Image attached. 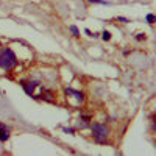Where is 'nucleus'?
Here are the masks:
<instances>
[{
	"label": "nucleus",
	"mask_w": 156,
	"mask_h": 156,
	"mask_svg": "<svg viewBox=\"0 0 156 156\" xmlns=\"http://www.w3.org/2000/svg\"><path fill=\"white\" fill-rule=\"evenodd\" d=\"M17 64V56L11 48H3L0 50V67L2 69H12Z\"/></svg>",
	"instance_id": "f257e3e1"
},
{
	"label": "nucleus",
	"mask_w": 156,
	"mask_h": 156,
	"mask_svg": "<svg viewBox=\"0 0 156 156\" xmlns=\"http://www.w3.org/2000/svg\"><path fill=\"white\" fill-rule=\"evenodd\" d=\"M92 133H94V139L98 142V144H103L106 142V137H108V129L106 126H103L100 123H95L92 126Z\"/></svg>",
	"instance_id": "f03ea898"
},
{
	"label": "nucleus",
	"mask_w": 156,
	"mask_h": 156,
	"mask_svg": "<svg viewBox=\"0 0 156 156\" xmlns=\"http://www.w3.org/2000/svg\"><path fill=\"white\" fill-rule=\"evenodd\" d=\"M37 86V83L36 81H23L22 83V87H23V90L27 92L28 95H33V90H34V87Z\"/></svg>",
	"instance_id": "7ed1b4c3"
},
{
	"label": "nucleus",
	"mask_w": 156,
	"mask_h": 156,
	"mask_svg": "<svg viewBox=\"0 0 156 156\" xmlns=\"http://www.w3.org/2000/svg\"><path fill=\"white\" fill-rule=\"evenodd\" d=\"M9 137V129L6 128V125H3V123H0V140H6Z\"/></svg>",
	"instance_id": "20e7f679"
},
{
	"label": "nucleus",
	"mask_w": 156,
	"mask_h": 156,
	"mask_svg": "<svg viewBox=\"0 0 156 156\" xmlns=\"http://www.w3.org/2000/svg\"><path fill=\"white\" fill-rule=\"evenodd\" d=\"M66 92L67 94H73L78 100H83V94L81 92H76V90H73V89H66Z\"/></svg>",
	"instance_id": "39448f33"
},
{
	"label": "nucleus",
	"mask_w": 156,
	"mask_h": 156,
	"mask_svg": "<svg viewBox=\"0 0 156 156\" xmlns=\"http://www.w3.org/2000/svg\"><path fill=\"white\" fill-rule=\"evenodd\" d=\"M101 37L105 39V41H109V39H111V33L109 31H103L101 33Z\"/></svg>",
	"instance_id": "423d86ee"
},
{
	"label": "nucleus",
	"mask_w": 156,
	"mask_h": 156,
	"mask_svg": "<svg viewBox=\"0 0 156 156\" xmlns=\"http://www.w3.org/2000/svg\"><path fill=\"white\" fill-rule=\"evenodd\" d=\"M70 30H72V33H73L75 36H80V31H78V28L75 27V25H70Z\"/></svg>",
	"instance_id": "0eeeda50"
},
{
	"label": "nucleus",
	"mask_w": 156,
	"mask_h": 156,
	"mask_svg": "<svg viewBox=\"0 0 156 156\" xmlns=\"http://www.w3.org/2000/svg\"><path fill=\"white\" fill-rule=\"evenodd\" d=\"M147 22L148 23H154V16L153 14H147Z\"/></svg>",
	"instance_id": "6e6552de"
},
{
	"label": "nucleus",
	"mask_w": 156,
	"mask_h": 156,
	"mask_svg": "<svg viewBox=\"0 0 156 156\" xmlns=\"http://www.w3.org/2000/svg\"><path fill=\"white\" fill-rule=\"evenodd\" d=\"M136 39H137V41H142V39H145V34H142V33H139V34L136 36Z\"/></svg>",
	"instance_id": "1a4fd4ad"
},
{
	"label": "nucleus",
	"mask_w": 156,
	"mask_h": 156,
	"mask_svg": "<svg viewBox=\"0 0 156 156\" xmlns=\"http://www.w3.org/2000/svg\"><path fill=\"white\" fill-rule=\"evenodd\" d=\"M64 131H66V133H73V129L72 128H64Z\"/></svg>",
	"instance_id": "9d476101"
}]
</instances>
